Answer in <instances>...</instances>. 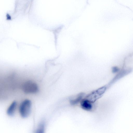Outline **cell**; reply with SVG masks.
<instances>
[{
  "mask_svg": "<svg viewBox=\"0 0 133 133\" xmlns=\"http://www.w3.org/2000/svg\"><path fill=\"white\" fill-rule=\"evenodd\" d=\"M31 101L26 99L20 104L18 110L20 116L23 118H26L29 115L31 110Z\"/></svg>",
  "mask_w": 133,
  "mask_h": 133,
  "instance_id": "6da1fadb",
  "label": "cell"
},
{
  "mask_svg": "<svg viewBox=\"0 0 133 133\" xmlns=\"http://www.w3.org/2000/svg\"><path fill=\"white\" fill-rule=\"evenodd\" d=\"M107 88L106 86H104L94 90L87 95L85 98L94 103L102 96L106 90Z\"/></svg>",
  "mask_w": 133,
  "mask_h": 133,
  "instance_id": "7a4b0ae2",
  "label": "cell"
},
{
  "mask_svg": "<svg viewBox=\"0 0 133 133\" xmlns=\"http://www.w3.org/2000/svg\"><path fill=\"white\" fill-rule=\"evenodd\" d=\"M23 89L24 92L27 93H34L37 92L38 87L34 82L31 81H28L25 82L23 86Z\"/></svg>",
  "mask_w": 133,
  "mask_h": 133,
  "instance_id": "3957f363",
  "label": "cell"
},
{
  "mask_svg": "<svg viewBox=\"0 0 133 133\" xmlns=\"http://www.w3.org/2000/svg\"><path fill=\"white\" fill-rule=\"evenodd\" d=\"M18 106L17 101H14L9 106L6 110V114L9 116L13 117L15 114Z\"/></svg>",
  "mask_w": 133,
  "mask_h": 133,
  "instance_id": "277c9868",
  "label": "cell"
},
{
  "mask_svg": "<svg viewBox=\"0 0 133 133\" xmlns=\"http://www.w3.org/2000/svg\"><path fill=\"white\" fill-rule=\"evenodd\" d=\"M80 103L81 107L85 110L90 111L93 108L94 103L85 98H83Z\"/></svg>",
  "mask_w": 133,
  "mask_h": 133,
  "instance_id": "5b68a950",
  "label": "cell"
},
{
  "mask_svg": "<svg viewBox=\"0 0 133 133\" xmlns=\"http://www.w3.org/2000/svg\"><path fill=\"white\" fill-rule=\"evenodd\" d=\"M85 94L83 93H81L74 97L70 100V103L73 105L76 104L81 102L83 99Z\"/></svg>",
  "mask_w": 133,
  "mask_h": 133,
  "instance_id": "8992f818",
  "label": "cell"
},
{
  "mask_svg": "<svg viewBox=\"0 0 133 133\" xmlns=\"http://www.w3.org/2000/svg\"><path fill=\"white\" fill-rule=\"evenodd\" d=\"M127 71L125 70H123L120 71V72L118 73V74L113 78V80H112V81L110 83H111L112 82H113L116 81V80L121 78L124 75H125L127 73Z\"/></svg>",
  "mask_w": 133,
  "mask_h": 133,
  "instance_id": "52a82bcc",
  "label": "cell"
},
{
  "mask_svg": "<svg viewBox=\"0 0 133 133\" xmlns=\"http://www.w3.org/2000/svg\"><path fill=\"white\" fill-rule=\"evenodd\" d=\"M44 125L43 124H41L38 127L36 133H44Z\"/></svg>",
  "mask_w": 133,
  "mask_h": 133,
  "instance_id": "ba28073f",
  "label": "cell"
},
{
  "mask_svg": "<svg viewBox=\"0 0 133 133\" xmlns=\"http://www.w3.org/2000/svg\"><path fill=\"white\" fill-rule=\"evenodd\" d=\"M119 68L116 66H114L112 68V71L114 73L117 72L119 71Z\"/></svg>",
  "mask_w": 133,
  "mask_h": 133,
  "instance_id": "9c48e42d",
  "label": "cell"
}]
</instances>
